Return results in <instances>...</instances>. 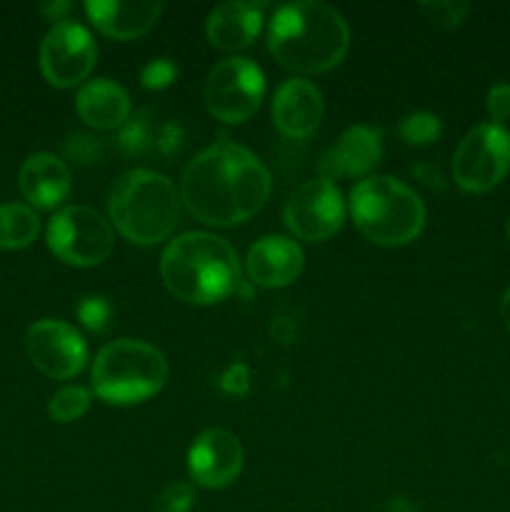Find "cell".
Wrapping results in <instances>:
<instances>
[{"instance_id":"603a6c76","label":"cell","mask_w":510,"mask_h":512,"mask_svg":"<svg viewBox=\"0 0 510 512\" xmlns=\"http://www.w3.org/2000/svg\"><path fill=\"white\" fill-rule=\"evenodd\" d=\"M398 135L408 145H430L440 138V120L433 113H413L398 125Z\"/></svg>"},{"instance_id":"cb8c5ba5","label":"cell","mask_w":510,"mask_h":512,"mask_svg":"<svg viewBox=\"0 0 510 512\" xmlns=\"http://www.w3.org/2000/svg\"><path fill=\"white\" fill-rule=\"evenodd\" d=\"M75 313H78L80 323H83L85 328L93 330V333H100V330L108 328V320L110 315H113V305L105 298H100V295H88V298L80 300Z\"/></svg>"},{"instance_id":"f546056e","label":"cell","mask_w":510,"mask_h":512,"mask_svg":"<svg viewBox=\"0 0 510 512\" xmlns=\"http://www.w3.org/2000/svg\"><path fill=\"white\" fill-rule=\"evenodd\" d=\"M40 13H43L48 20H58V23H63L65 15L70 13V3H65V0H60V3H48L40 8Z\"/></svg>"},{"instance_id":"d4e9b609","label":"cell","mask_w":510,"mask_h":512,"mask_svg":"<svg viewBox=\"0 0 510 512\" xmlns=\"http://www.w3.org/2000/svg\"><path fill=\"white\" fill-rule=\"evenodd\" d=\"M195 503V493L188 483L175 480L160 490L158 500H155V510L158 512H190Z\"/></svg>"},{"instance_id":"5bb4252c","label":"cell","mask_w":510,"mask_h":512,"mask_svg":"<svg viewBox=\"0 0 510 512\" xmlns=\"http://www.w3.org/2000/svg\"><path fill=\"white\" fill-rule=\"evenodd\" d=\"M383 158V133L368 125H353L345 130L333 148L320 158L318 168L325 180L363 178Z\"/></svg>"},{"instance_id":"e0dca14e","label":"cell","mask_w":510,"mask_h":512,"mask_svg":"<svg viewBox=\"0 0 510 512\" xmlns=\"http://www.w3.org/2000/svg\"><path fill=\"white\" fill-rule=\"evenodd\" d=\"M18 185L23 198L33 208L53 210L63 203L73 188L68 165L50 153H33L20 165Z\"/></svg>"},{"instance_id":"7402d4cb","label":"cell","mask_w":510,"mask_h":512,"mask_svg":"<svg viewBox=\"0 0 510 512\" xmlns=\"http://www.w3.org/2000/svg\"><path fill=\"white\" fill-rule=\"evenodd\" d=\"M90 403H93V395L88 388L68 385V388H60L58 393H53V398L48 400V415L55 423H75L88 413Z\"/></svg>"},{"instance_id":"52a82bcc","label":"cell","mask_w":510,"mask_h":512,"mask_svg":"<svg viewBox=\"0 0 510 512\" xmlns=\"http://www.w3.org/2000/svg\"><path fill=\"white\" fill-rule=\"evenodd\" d=\"M48 248L63 263L75 268H93L108 260L115 248L110 220L85 205H70L58 210L48 223Z\"/></svg>"},{"instance_id":"9c48e42d","label":"cell","mask_w":510,"mask_h":512,"mask_svg":"<svg viewBox=\"0 0 510 512\" xmlns=\"http://www.w3.org/2000/svg\"><path fill=\"white\" fill-rule=\"evenodd\" d=\"M510 173V133L483 123L468 130L453 153V180L465 193H488Z\"/></svg>"},{"instance_id":"484cf974","label":"cell","mask_w":510,"mask_h":512,"mask_svg":"<svg viewBox=\"0 0 510 512\" xmlns=\"http://www.w3.org/2000/svg\"><path fill=\"white\" fill-rule=\"evenodd\" d=\"M420 10L428 15V20H433L435 25H443V28H458L460 23L468 15L470 5L468 3H420Z\"/></svg>"},{"instance_id":"277c9868","label":"cell","mask_w":510,"mask_h":512,"mask_svg":"<svg viewBox=\"0 0 510 512\" xmlns=\"http://www.w3.org/2000/svg\"><path fill=\"white\" fill-rule=\"evenodd\" d=\"M180 203V190L163 173L128 170L110 188V225L135 245L163 243L178 225Z\"/></svg>"},{"instance_id":"d6986e66","label":"cell","mask_w":510,"mask_h":512,"mask_svg":"<svg viewBox=\"0 0 510 512\" xmlns=\"http://www.w3.org/2000/svg\"><path fill=\"white\" fill-rule=\"evenodd\" d=\"M263 3H223L210 10L205 20V33L213 48L243 50L258 38L263 28Z\"/></svg>"},{"instance_id":"4316f807","label":"cell","mask_w":510,"mask_h":512,"mask_svg":"<svg viewBox=\"0 0 510 512\" xmlns=\"http://www.w3.org/2000/svg\"><path fill=\"white\" fill-rule=\"evenodd\" d=\"M175 78H178V68H175L173 60L168 58L150 60V63L143 68V73H140V83H143V88L148 90L168 88V85H173Z\"/></svg>"},{"instance_id":"8992f818","label":"cell","mask_w":510,"mask_h":512,"mask_svg":"<svg viewBox=\"0 0 510 512\" xmlns=\"http://www.w3.org/2000/svg\"><path fill=\"white\" fill-rule=\"evenodd\" d=\"M168 380V360L155 345L120 338L103 345L93 360L90 385L108 405H135L160 393Z\"/></svg>"},{"instance_id":"30bf717a","label":"cell","mask_w":510,"mask_h":512,"mask_svg":"<svg viewBox=\"0 0 510 512\" xmlns=\"http://www.w3.org/2000/svg\"><path fill=\"white\" fill-rule=\"evenodd\" d=\"M283 220L298 240L323 243L343 228L345 200L330 180H308L288 195Z\"/></svg>"},{"instance_id":"7c38bea8","label":"cell","mask_w":510,"mask_h":512,"mask_svg":"<svg viewBox=\"0 0 510 512\" xmlns=\"http://www.w3.org/2000/svg\"><path fill=\"white\" fill-rule=\"evenodd\" d=\"M25 350L35 368L53 380H70L88 365L83 335L63 320H38L25 333Z\"/></svg>"},{"instance_id":"4dcf8cb0","label":"cell","mask_w":510,"mask_h":512,"mask_svg":"<svg viewBox=\"0 0 510 512\" xmlns=\"http://www.w3.org/2000/svg\"><path fill=\"white\" fill-rule=\"evenodd\" d=\"M500 315H503V323L510 333V285H508V290L503 293V300H500Z\"/></svg>"},{"instance_id":"44dd1931","label":"cell","mask_w":510,"mask_h":512,"mask_svg":"<svg viewBox=\"0 0 510 512\" xmlns=\"http://www.w3.org/2000/svg\"><path fill=\"white\" fill-rule=\"evenodd\" d=\"M40 233V220L33 208L23 203L0 205V250H23L33 245Z\"/></svg>"},{"instance_id":"ffe728a7","label":"cell","mask_w":510,"mask_h":512,"mask_svg":"<svg viewBox=\"0 0 510 512\" xmlns=\"http://www.w3.org/2000/svg\"><path fill=\"white\" fill-rule=\"evenodd\" d=\"M75 110L90 128L113 130L130 118V98L113 80L95 78L80 85Z\"/></svg>"},{"instance_id":"ac0fdd59","label":"cell","mask_w":510,"mask_h":512,"mask_svg":"<svg viewBox=\"0 0 510 512\" xmlns=\"http://www.w3.org/2000/svg\"><path fill=\"white\" fill-rule=\"evenodd\" d=\"M90 23L115 40H135L155 28L163 5L160 3H120V0H88Z\"/></svg>"},{"instance_id":"ba28073f","label":"cell","mask_w":510,"mask_h":512,"mask_svg":"<svg viewBox=\"0 0 510 512\" xmlns=\"http://www.w3.org/2000/svg\"><path fill=\"white\" fill-rule=\"evenodd\" d=\"M265 95V75L250 58H225L205 78L203 98L220 123L238 125L253 118Z\"/></svg>"},{"instance_id":"5b68a950","label":"cell","mask_w":510,"mask_h":512,"mask_svg":"<svg viewBox=\"0 0 510 512\" xmlns=\"http://www.w3.org/2000/svg\"><path fill=\"white\" fill-rule=\"evenodd\" d=\"M353 223L370 243L400 248L413 243L425 225V205L410 185L378 175L365 178L350 190Z\"/></svg>"},{"instance_id":"4fadbf2b","label":"cell","mask_w":510,"mask_h":512,"mask_svg":"<svg viewBox=\"0 0 510 512\" xmlns=\"http://www.w3.org/2000/svg\"><path fill=\"white\" fill-rule=\"evenodd\" d=\"M243 445L230 430L210 428L188 450V473L200 488H228L243 470Z\"/></svg>"},{"instance_id":"7a4b0ae2","label":"cell","mask_w":510,"mask_h":512,"mask_svg":"<svg viewBox=\"0 0 510 512\" xmlns=\"http://www.w3.org/2000/svg\"><path fill=\"white\" fill-rule=\"evenodd\" d=\"M350 48L343 15L320 0H300L275 10L268 28V50L283 68L300 75L328 73Z\"/></svg>"},{"instance_id":"83f0119b","label":"cell","mask_w":510,"mask_h":512,"mask_svg":"<svg viewBox=\"0 0 510 512\" xmlns=\"http://www.w3.org/2000/svg\"><path fill=\"white\" fill-rule=\"evenodd\" d=\"M488 113L493 118L495 125H503L510 118V83H495L488 90Z\"/></svg>"},{"instance_id":"f1b7e54d","label":"cell","mask_w":510,"mask_h":512,"mask_svg":"<svg viewBox=\"0 0 510 512\" xmlns=\"http://www.w3.org/2000/svg\"><path fill=\"white\" fill-rule=\"evenodd\" d=\"M220 388H223L225 393H233V395L248 393V388H250L248 368H245L243 363L230 365V368L223 373V378H220Z\"/></svg>"},{"instance_id":"6da1fadb","label":"cell","mask_w":510,"mask_h":512,"mask_svg":"<svg viewBox=\"0 0 510 512\" xmlns=\"http://www.w3.org/2000/svg\"><path fill=\"white\" fill-rule=\"evenodd\" d=\"M270 188L268 168L248 148L220 140L190 160L180 180V200L200 223L230 228L253 218Z\"/></svg>"},{"instance_id":"3957f363","label":"cell","mask_w":510,"mask_h":512,"mask_svg":"<svg viewBox=\"0 0 510 512\" xmlns=\"http://www.w3.org/2000/svg\"><path fill=\"white\" fill-rule=\"evenodd\" d=\"M160 275L170 293L190 305L220 303L240 283V260L233 245L213 233H185L160 255Z\"/></svg>"},{"instance_id":"8fae6325","label":"cell","mask_w":510,"mask_h":512,"mask_svg":"<svg viewBox=\"0 0 510 512\" xmlns=\"http://www.w3.org/2000/svg\"><path fill=\"white\" fill-rule=\"evenodd\" d=\"M40 73L55 88H75L95 68L98 48L88 28L73 20L55 23L40 43Z\"/></svg>"},{"instance_id":"2e32d148","label":"cell","mask_w":510,"mask_h":512,"mask_svg":"<svg viewBox=\"0 0 510 512\" xmlns=\"http://www.w3.org/2000/svg\"><path fill=\"white\" fill-rule=\"evenodd\" d=\"M323 118V95L310 80H285L273 98V123L280 135L305 140L318 130Z\"/></svg>"},{"instance_id":"1f68e13d","label":"cell","mask_w":510,"mask_h":512,"mask_svg":"<svg viewBox=\"0 0 510 512\" xmlns=\"http://www.w3.org/2000/svg\"><path fill=\"white\" fill-rule=\"evenodd\" d=\"M508 240H510V218H508Z\"/></svg>"},{"instance_id":"9a60e30c","label":"cell","mask_w":510,"mask_h":512,"mask_svg":"<svg viewBox=\"0 0 510 512\" xmlns=\"http://www.w3.org/2000/svg\"><path fill=\"white\" fill-rule=\"evenodd\" d=\"M303 265V248L285 235H265L248 250V258H245L248 278L258 288L268 290L295 283L303 273Z\"/></svg>"}]
</instances>
